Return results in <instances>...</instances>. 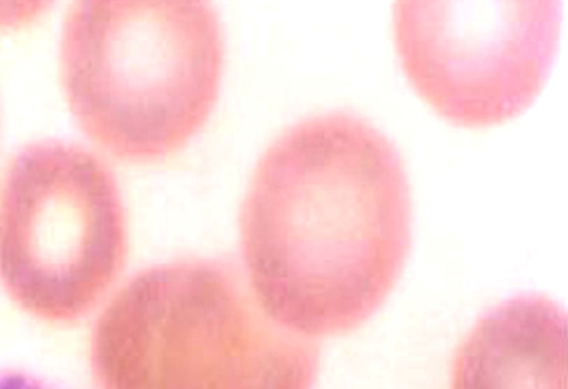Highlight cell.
<instances>
[{
    "label": "cell",
    "mask_w": 568,
    "mask_h": 389,
    "mask_svg": "<svg viewBox=\"0 0 568 389\" xmlns=\"http://www.w3.org/2000/svg\"><path fill=\"white\" fill-rule=\"evenodd\" d=\"M412 226L394 140L351 110L313 114L262 153L245 194L240 229L251 289L293 332H349L392 293Z\"/></svg>",
    "instance_id": "cell-1"
},
{
    "label": "cell",
    "mask_w": 568,
    "mask_h": 389,
    "mask_svg": "<svg viewBox=\"0 0 568 389\" xmlns=\"http://www.w3.org/2000/svg\"><path fill=\"white\" fill-rule=\"evenodd\" d=\"M91 364L99 389H313L320 348L264 313L232 263L182 259L112 297Z\"/></svg>",
    "instance_id": "cell-2"
},
{
    "label": "cell",
    "mask_w": 568,
    "mask_h": 389,
    "mask_svg": "<svg viewBox=\"0 0 568 389\" xmlns=\"http://www.w3.org/2000/svg\"><path fill=\"white\" fill-rule=\"evenodd\" d=\"M224 38L205 0H79L60 38L69 109L97 144L131 162L178 151L219 95Z\"/></svg>",
    "instance_id": "cell-3"
},
{
    "label": "cell",
    "mask_w": 568,
    "mask_h": 389,
    "mask_svg": "<svg viewBox=\"0 0 568 389\" xmlns=\"http://www.w3.org/2000/svg\"><path fill=\"white\" fill-rule=\"evenodd\" d=\"M128 217L119 181L87 146L34 140L0 181V284L30 316L71 324L120 278Z\"/></svg>",
    "instance_id": "cell-4"
},
{
    "label": "cell",
    "mask_w": 568,
    "mask_h": 389,
    "mask_svg": "<svg viewBox=\"0 0 568 389\" xmlns=\"http://www.w3.org/2000/svg\"><path fill=\"white\" fill-rule=\"evenodd\" d=\"M405 74L445 119L484 126L531 104L552 66L561 0H396Z\"/></svg>",
    "instance_id": "cell-5"
},
{
    "label": "cell",
    "mask_w": 568,
    "mask_h": 389,
    "mask_svg": "<svg viewBox=\"0 0 568 389\" xmlns=\"http://www.w3.org/2000/svg\"><path fill=\"white\" fill-rule=\"evenodd\" d=\"M452 389H567V318L540 295L483 316L459 349Z\"/></svg>",
    "instance_id": "cell-6"
},
{
    "label": "cell",
    "mask_w": 568,
    "mask_h": 389,
    "mask_svg": "<svg viewBox=\"0 0 568 389\" xmlns=\"http://www.w3.org/2000/svg\"><path fill=\"white\" fill-rule=\"evenodd\" d=\"M48 2L22 0V2H0V29L17 28L40 18L48 9Z\"/></svg>",
    "instance_id": "cell-7"
}]
</instances>
